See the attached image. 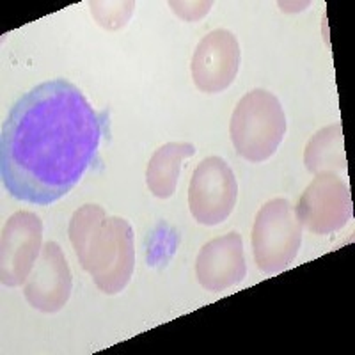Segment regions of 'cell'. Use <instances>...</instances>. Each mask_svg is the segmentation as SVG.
<instances>
[{
  "label": "cell",
  "instance_id": "1",
  "mask_svg": "<svg viewBox=\"0 0 355 355\" xmlns=\"http://www.w3.org/2000/svg\"><path fill=\"white\" fill-rule=\"evenodd\" d=\"M100 139V116L80 89L64 78L43 82L11 107L2 125V185L18 201L52 205L80 182Z\"/></svg>",
  "mask_w": 355,
  "mask_h": 355
},
{
  "label": "cell",
  "instance_id": "8",
  "mask_svg": "<svg viewBox=\"0 0 355 355\" xmlns=\"http://www.w3.org/2000/svg\"><path fill=\"white\" fill-rule=\"evenodd\" d=\"M240 44L226 28H215L206 34L192 55V78L199 91L208 94L226 91L239 75Z\"/></svg>",
  "mask_w": 355,
  "mask_h": 355
},
{
  "label": "cell",
  "instance_id": "12",
  "mask_svg": "<svg viewBox=\"0 0 355 355\" xmlns=\"http://www.w3.org/2000/svg\"><path fill=\"white\" fill-rule=\"evenodd\" d=\"M304 164L306 169L313 174H336L347 169L341 123L325 126L311 137L304 150Z\"/></svg>",
  "mask_w": 355,
  "mask_h": 355
},
{
  "label": "cell",
  "instance_id": "11",
  "mask_svg": "<svg viewBox=\"0 0 355 355\" xmlns=\"http://www.w3.org/2000/svg\"><path fill=\"white\" fill-rule=\"evenodd\" d=\"M196 155L190 142H167L151 155L146 167V185L158 199H169L176 192L178 178L185 158Z\"/></svg>",
  "mask_w": 355,
  "mask_h": 355
},
{
  "label": "cell",
  "instance_id": "9",
  "mask_svg": "<svg viewBox=\"0 0 355 355\" xmlns=\"http://www.w3.org/2000/svg\"><path fill=\"white\" fill-rule=\"evenodd\" d=\"M73 277L59 243L46 242L24 284L27 302L43 313H55L69 300Z\"/></svg>",
  "mask_w": 355,
  "mask_h": 355
},
{
  "label": "cell",
  "instance_id": "3",
  "mask_svg": "<svg viewBox=\"0 0 355 355\" xmlns=\"http://www.w3.org/2000/svg\"><path fill=\"white\" fill-rule=\"evenodd\" d=\"M286 133V114L277 96L254 89L234 107L230 135L234 150L249 162H265L277 151Z\"/></svg>",
  "mask_w": 355,
  "mask_h": 355
},
{
  "label": "cell",
  "instance_id": "10",
  "mask_svg": "<svg viewBox=\"0 0 355 355\" xmlns=\"http://www.w3.org/2000/svg\"><path fill=\"white\" fill-rule=\"evenodd\" d=\"M196 275L208 291H224L242 283L247 275L242 234L233 231L206 242L196 259Z\"/></svg>",
  "mask_w": 355,
  "mask_h": 355
},
{
  "label": "cell",
  "instance_id": "6",
  "mask_svg": "<svg viewBox=\"0 0 355 355\" xmlns=\"http://www.w3.org/2000/svg\"><path fill=\"white\" fill-rule=\"evenodd\" d=\"M354 215L350 189L334 173L316 174L295 206L300 226L315 234H331L347 226Z\"/></svg>",
  "mask_w": 355,
  "mask_h": 355
},
{
  "label": "cell",
  "instance_id": "2",
  "mask_svg": "<svg viewBox=\"0 0 355 355\" xmlns=\"http://www.w3.org/2000/svg\"><path fill=\"white\" fill-rule=\"evenodd\" d=\"M68 234L98 290L107 295L125 290L135 268V234L128 220L109 217L98 205H84L71 215Z\"/></svg>",
  "mask_w": 355,
  "mask_h": 355
},
{
  "label": "cell",
  "instance_id": "13",
  "mask_svg": "<svg viewBox=\"0 0 355 355\" xmlns=\"http://www.w3.org/2000/svg\"><path fill=\"white\" fill-rule=\"evenodd\" d=\"M91 11L101 27L116 31L130 20L133 2H93Z\"/></svg>",
  "mask_w": 355,
  "mask_h": 355
},
{
  "label": "cell",
  "instance_id": "4",
  "mask_svg": "<svg viewBox=\"0 0 355 355\" xmlns=\"http://www.w3.org/2000/svg\"><path fill=\"white\" fill-rule=\"evenodd\" d=\"M302 243V226L295 208L283 198L270 199L259 208L252 226V252L263 274H277L291 265Z\"/></svg>",
  "mask_w": 355,
  "mask_h": 355
},
{
  "label": "cell",
  "instance_id": "5",
  "mask_svg": "<svg viewBox=\"0 0 355 355\" xmlns=\"http://www.w3.org/2000/svg\"><path fill=\"white\" fill-rule=\"evenodd\" d=\"M239 183L220 157H208L196 167L189 185L190 214L202 226H218L233 211Z\"/></svg>",
  "mask_w": 355,
  "mask_h": 355
},
{
  "label": "cell",
  "instance_id": "7",
  "mask_svg": "<svg viewBox=\"0 0 355 355\" xmlns=\"http://www.w3.org/2000/svg\"><path fill=\"white\" fill-rule=\"evenodd\" d=\"M43 249V222L33 211H17L2 227L0 277L8 288L21 286Z\"/></svg>",
  "mask_w": 355,
  "mask_h": 355
}]
</instances>
